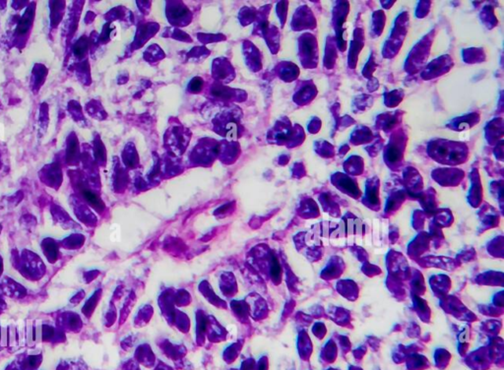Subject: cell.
I'll return each instance as SVG.
<instances>
[{"label": "cell", "instance_id": "6da1fadb", "mask_svg": "<svg viewBox=\"0 0 504 370\" xmlns=\"http://www.w3.org/2000/svg\"><path fill=\"white\" fill-rule=\"evenodd\" d=\"M83 194H84V197L86 198V200L89 201L94 207L99 208V207H102V206H103L102 202H101L100 199H99V198H98V197H97L94 193H92V192H90V191H88V190H84V191H83Z\"/></svg>", "mask_w": 504, "mask_h": 370}, {"label": "cell", "instance_id": "7a4b0ae2", "mask_svg": "<svg viewBox=\"0 0 504 370\" xmlns=\"http://www.w3.org/2000/svg\"><path fill=\"white\" fill-rule=\"evenodd\" d=\"M280 273V267H279V264L277 262L274 257H272V265H271V274L274 276V277H278Z\"/></svg>", "mask_w": 504, "mask_h": 370}, {"label": "cell", "instance_id": "3957f363", "mask_svg": "<svg viewBox=\"0 0 504 370\" xmlns=\"http://www.w3.org/2000/svg\"><path fill=\"white\" fill-rule=\"evenodd\" d=\"M189 88L192 91H197V90H199L201 88V82H200V80L192 81L191 84H190V86H189Z\"/></svg>", "mask_w": 504, "mask_h": 370}]
</instances>
